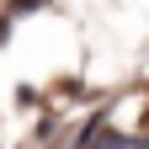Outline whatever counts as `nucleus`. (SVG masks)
Instances as JSON below:
<instances>
[{
  "mask_svg": "<svg viewBox=\"0 0 149 149\" xmlns=\"http://www.w3.org/2000/svg\"><path fill=\"white\" fill-rule=\"evenodd\" d=\"M96 149H149V144H144V139H123V133H107Z\"/></svg>",
  "mask_w": 149,
  "mask_h": 149,
  "instance_id": "f257e3e1",
  "label": "nucleus"
},
{
  "mask_svg": "<svg viewBox=\"0 0 149 149\" xmlns=\"http://www.w3.org/2000/svg\"><path fill=\"white\" fill-rule=\"evenodd\" d=\"M144 144H149V139H144Z\"/></svg>",
  "mask_w": 149,
  "mask_h": 149,
  "instance_id": "f03ea898",
  "label": "nucleus"
}]
</instances>
